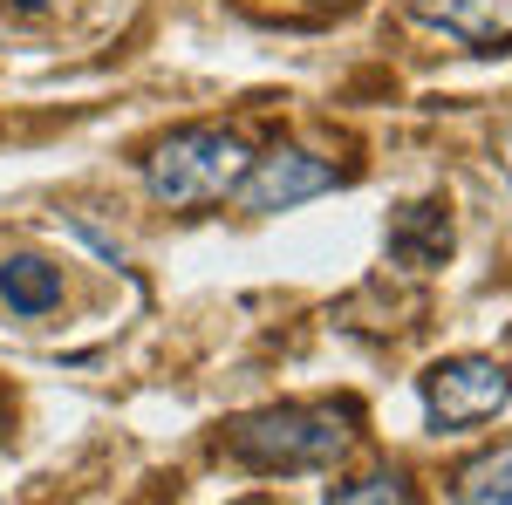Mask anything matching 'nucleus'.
<instances>
[{
    "label": "nucleus",
    "instance_id": "1",
    "mask_svg": "<svg viewBox=\"0 0 512 505\" xmlns=\"http://www.w3.org/2000/svg\"><path fill=\"white\" fill-rule=\"evenodd\" d=\"M355 403H280L260 417H239L226 451L253 471H321L355 444Z\"/></svg>",
    "mask_w": 512,
    "mask_h": 505
},
{
    "label": "nucleus",
    "instance_id": "2",
    "mask_svg": "<svg viewBox=\"0 0 512 505\" xmlns=\"http://www.w3.org/2000/svg\"><path fill=\"white\" fill-rule=\"evenodd\" d=\"M246 144H239L233 130H212V123H192V130H171L151 164H144V178H151V198L171 205V212H198V205H219L226 192H239V178H246Z\"/></svg>",
    "mask_w": 512,
    "mask_h": 505
},
{
    "label": "nucleus",
    "instance_id": "3",
    "mask_svg": "<svg viewBox=\"0 0 512 505\" xmlns=\"http://www.w3.org/2000/svg\"><path fill=\"white\" fill-rule=\"evenodd\" d=\"M424 403L444 430H465V424H485L512 403V369L492 362V355H458V362H437L424 376Z\"/></svg>",
    "mask_w": 512,
    "mask_h": 505
},
{
    "label": "nucleus",
    "instance_id": "4",
    "mask_svg": "<svg viewBox=\"0 0 512 505\" xmlns=\"http://www.w3.org/2000/svg\"><path fill=\"white\" fill-rule=\"evenodd\" d=\"M321 192H335V164H321L308 151H267L260 164H246V178H239L246 212H294V205H308Z\"/></svg>",
    "mask_w": 512,
    "mask_h": 505
},
{
    "label": "nucleus",
    "instance_id": "5",
    "mask_svg": "<svg viewBox=\"0 0 512 505\" xmlns=\"http://www.w3.org/2000/svg\"><path fill=\"white\" fill-rule=\"evenodd\" d=\"M390 253L403 260V267H417V273L444 267V253H451V205H444V198L403 205L396 226H390Z\"/></svg>",
    "mask_w": 512,
    "mask_h": 505
},
{
    "label": "nucleus",
    "instance_id": "6",
    "mask_svg": "<svg viewBox=\"0 0 512 505\" xmlns=\"http://www.w3.org/2000/svg\"><path fill=\"white\" fill-rule=\"evenodd\" d=\"M417 7L431 14L444 35L478 48V55H492V48L512 41V0H417Z\"/></svg>",
    "mask_w": 512,
    "mask_h": 505
},
{
    "label": "nucleus",
    "instance_id": "7",
    "mask_svg": "<svg viewBox=\"0 0 512 505\" xmlns=\"http://www.w3.org/2000/svg\"><path fill=\"white\" fill-rule=\"evenodd\" d=\"M0 301L21 321H41V314L62 308V273L48 267V260H35V253H7L0 260Z\"/></svg>",
    "mask_w": 512,
    "mask_h": 505
},
{
    "label": "nucleus",
    "instance_id": "8",
    "mask_svg": "<svg viewBox=\"0 0 512 505\" xmlns=\"http://www.w3.org/2000/svg\"><path fill=\"white\" fill-rule=\"evenodd\" d=\"M458 499L465 505H512V444H499V451H485V458L465 465Z\"/></svg>",
    "mask_w": 512,
    "mask_h": 505
},
{
    "label": "nucleus",
    "instance_id": "9",
    "mask_svg": "<svg viewBox=\"0 0 512 505\" xmlns=\"http://www.w3.org/2000/svg\"><path fill=\"white\" fill-rule=\"evenodd\" d=\"M335 505H417V492H410V478H403V471H369V478L342 485Z\"/></svg>",
    "mask_w": 512,
    "mask_h": 505
},
{
    "label": "nucleus",
    "instance_id": "10",
    "mask_svg": "<svg viewBox=\"0 0 512 505\" xmlns=\"http://www.w3.org/2000/svg\"><path fill=\"white\" fill-rule=\"evenodd\" d=\"M267 7H287V14H328V7H342V0H267Z\"/></svg>",
    "mask_w": 512,
    "mask_h": 505
},
{
    "label": "nucleus",
    "instance_id": "11",
    "mask_svg": "<svg viewBox=\"0 0 512 505\" xmlns=\"http://www.w3.org/2000/svg\"><path fill=\"white\" fill-rule=\"evenodd\" d=\"M499 164H506V178H512V123H506V137H499Z\"/></svg>",
    "mask_w": 512,
    "mask_h": 505
},
{
    "label": "nucleus",
    "instance_id": "12",
    "mask_svg": "<svg viewBox=\"0 0 512 505\" xmlns=\"http://www.w3.org/2000/svg\"><path fill=\"white\" fill-rule=\"evenodd\" d=\"M14 7H28V14H41V7H55V0H14Z\"/></svg>",
    "mask_w": 512,
    "mask_h": 505
}]
</instances>
